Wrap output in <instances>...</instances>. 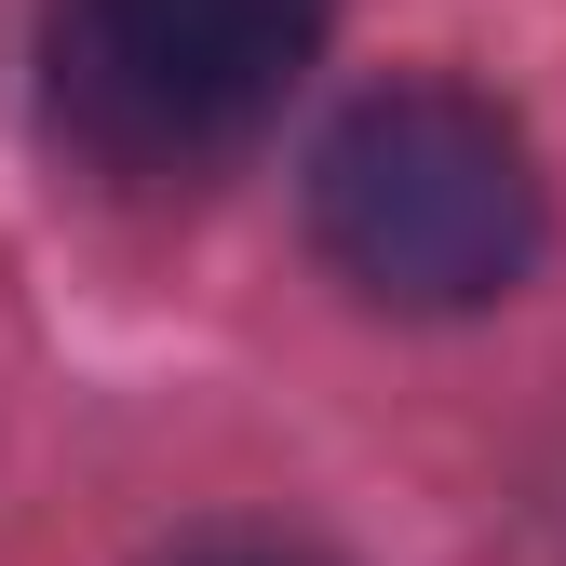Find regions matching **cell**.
I'll return each mask as SVG.
<instances>
[{"instance_id": "cell-1", "label": "cell", "mask_w": 566, "mask_h": 566, "mask_svg": "<svg viewBox=\"0 0 566 566\" xmlns=\"http://www.w3.org/2000/svg\"><path fill=\"white\" fill-rule=\"evenodd\" d=\"M311 230L378 311H485L539 256V163L472 82H378L311 149Z\"/></svg>"}, {"instance_id": "cell-2", "label": "cell", "mask_w": 566, "mask_h": 566, "mask_svg": "<svg viewBox=\"0 0 566 566\" xmlns=\"http://www.w3.org/2000/svg\"><path fill=\"white\" fill-rule=\"evenodd\" d=\"M337 0H54V108L108 176H217L324 54Z\"/></svg>"}, {"instance_id": "cell-3", "label": "cell", "mask_w": 566, "mask_h": 566, "mask_svg": "<svg viewBox=\"0 0 566 566\" xmlns=\"http://www.w3.org/2000/svg\"><path fill=\"white\" fill-rule=\"evenodd\" d=\"M163 566H324L311 539H270V526H202L189 553H163Z\"/></svg>"}]
</instances>
